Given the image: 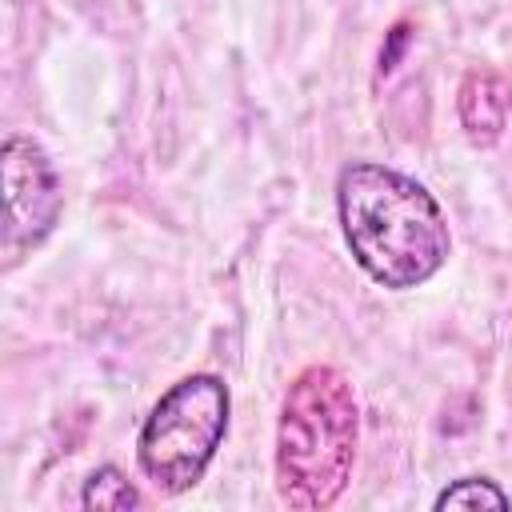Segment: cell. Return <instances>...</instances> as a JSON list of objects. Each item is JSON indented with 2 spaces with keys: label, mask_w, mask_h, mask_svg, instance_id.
Here are the masks:
<instances>
[{
  "label": "cell",
  "mask_w": 512,
  "mask_h": 512,
  "mask_svg": "<svg viewBox=\"0 0 512 512\" xmlns=\"http://www.w3.org/2000/svg\"><path fill=\"white\" fill-rule=\"evenodd\" d=\"M336 216L352 260L388 292L428 284L452 256L436 196L400 168L352 160L336 176Z\"/></svg>",
  "instance_id": "obj_1"
},
{
  "label": "cell",
  "mask_w": 512,
  "mask_h": 512,
  "mask_svg": "<svg viewBox=\"0 0 512 512\" xmlns=\"http://www.w3.org/2000/svg\"><path fill=\"white\" fill-rule=\"evenodd\" d=\"M360 408L352 380L332 364H308L292 376L276 420V492L288 508H332L356 464Z\"/></svg>",
  "instance_id": "obj_2"
},
{
  "label": "cell",
  "mask_w": 512,
  "mask_h": 512,
  "mask_svg": "<svg viewBox=\"0 0 512 512\" xmlns=\"http://www.w3.org/2000/svg\"><path fill=\"white\" fill-rule=\"evenodd\" d=\"M232 396L216 372L180 376L144 416L136 436V464L164 496L192 492L228 436Z\"/></svg>",
  "instance_id": "obj_3"
},
{
  "label": "cell",
  "mask_w": 512,
  "mask_h": 512,
  "mask_svg": "<svg viewBox=\"0 0 512 512\" xmlns=\"http://www.w3.org/2000/svg\"><path fill=\"white\" fill-rule=\"evenodd\" d=\"M0 184H4V272L32 256L64 212V184L52 156L32 136H8L0 148Z\"/></svg>",
  "instance_id": "obj_4"
},
{
  "label": "cell",
  "mask_w": 512,
  "mask_h": 512,
  "mask_svg": "<svg viewBox=\"0 0 512 512\" xmlns=\"http://www.w3.org/2000/svg\"><path fill=\"white\" fill-rule=\"evenodd\" d=\"M456 112H460V128H464L468 144H476V148L500 144L508 116H512V80L500 76L496 68H472L460 80Z\"/></svg>",
  "instance_id": "obj_5"
},
{
  "label": "cell",
  "mask_w": 512,
  "mask_h": 512,
  "mask_svg": "<svg viewBox=\"0 0 512 512\" xmlns=\"http://www.w3.org/2000/svg\"><path fill=\"white\" fill-rule=\"evenodd\" d=\"M80 504H84V508L120 512V508H136V504H140V492H136V484H132L116 464H104V468H96V472L84 480Z\"/></svg>",
  "instance_id": "obj_6"
},
{
  "label": "cell",
  "mask_w": 512,
  "mask_h": 512,
  "mask_svg": "<svg viewBox=\"0 0 512 512\" xmlns=\"http://www.w3.org/2000/svg\"><path fill=\"white\" fill-rule=\"evenodd\" d=\"M508 504H512L508 492L496 480H488V476H460V480H452L436 496V508L440 512L444 508H468V512H476V508H508Z\"/></svg>",
  "instance_id": "obj_7"
}]
</instances>
